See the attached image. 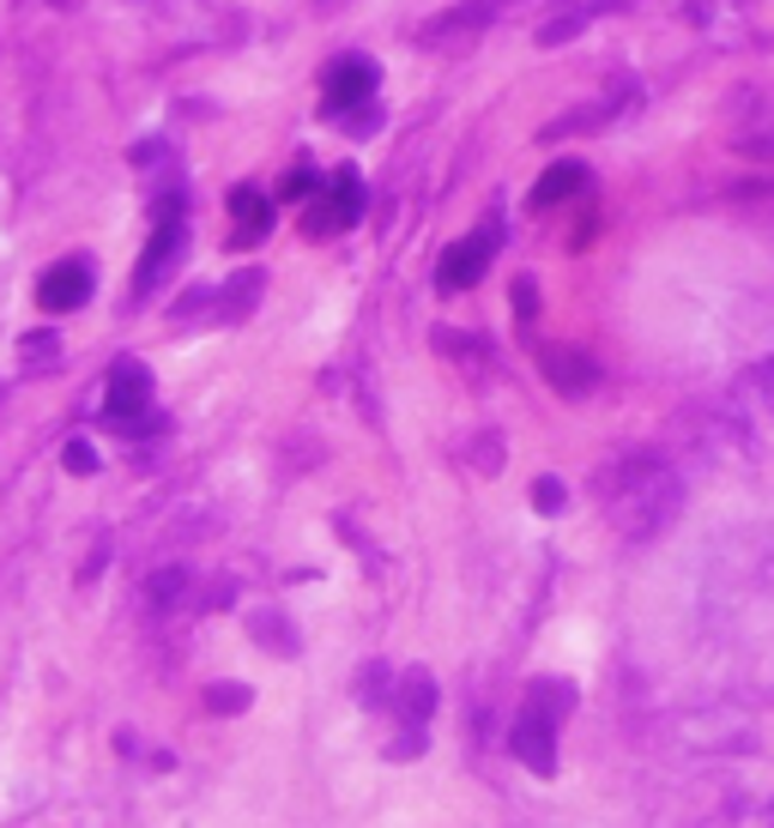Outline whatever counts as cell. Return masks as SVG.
Masks as SVG:
<instances>
[{"label":"cell","instance_id":"cell-12","mask_svg":"<svg viewBox=\"0 0 774 828\" xmlns=\"http://www.w3.org/2000/svg\"><path fill=\"white\" fill-rule=\"evenodd\" d=\"M400 713H406L412 725H424L436 713V677L430 672H406V684H400Z\"/></svg>","mask_w":774,"mask_h":828},{"label":"cell","instance_id":"cell-5","mask_svg":"<svg viewBox=\"0 0 774 828\" xmlns=\"http://www.w3.org/2000/svg\"><path fill=\"white\" fill-rule=\"evenodd\" d=\"M152 405V376H145V363H116V376H109V393H104V412L133 424V417Z\"/></svg>","mask_w":774,"mask_h":828},{"label":"cell","instance_id":"cell-1","mask_svg":"<svg viewBox=\"0 0 774 828\" xmlns=\"http://www.w3.org/2000/svg\"><path fill=\"white\" fill-rule=\"evenodd\" d=\"M599 496L611 502V520L623 539H654L671 514H678L683 490L659 460H630V466H617L611 478H599Z\"/></svg>","mask_w":774,"mask_h":828},{"label":"cell","instance_id":"cell-3","mask_svg":"<svg viewBox=\"0 0 774 828\" xmlns=\"http://www.w3.org/2000/svg\"><path fill=\"white\" fill-rule=\"evenodd\" d=\"M509 744H514V756H521L533 774H557V720H551V713L526 708L521 720H514Z\"/></svg>","mask_w":774,"mask_h":828},{"label":"cell","instance_id":"cell-14","mask_svg":"<svg viewBox=\"0 0 774 828\" xmlns=\"http://www.w3.org/2000/svg\"><path fill=\"white\" fill-rule=\"evenodd\" d=\"M569 701H575V689H569V684H533L526 708H538V713H551V720H563V713H569Z\"/></svg>","mask_w":774,"mask_h":828},{"label":"cell","instance_id":"cell-18","mask_svg":"<svg viewBox=\"0 0 774 828\" xmlns=\"http://www.w3.org/2000/svg\"><path fill=\"white\" fill-rule=\"evenodd\" d=\"M25 357H31V363L55 357V333H31V339H25Z\"/></svg>","mask_w":774,"mask_h":828},{"label":"cell","instance_id":"cell-16","mask_svg":"<svg viewBox=\"0 0 774 828\" xmlns=\"http://www.w3.org/2000/svg\"><path fill=\"white\" fill-rule=\"evenodd\" d=\"M67 472H80V478H85V472H97V448H92V441H67Z\"/></svg>","mask_w":774,"mask_h":828},{"label":"cell","instance_id":"cell-11","mask_svg":"<svg viewBox=\"0 0 774 828\" xmlns=\"http://www.w3.org/2000/svg\"><path fill=\"white\" fill-rule=\"evenodd\" d=\"M230 218H237V248L261 243V236L273 230V206H266V194H254V188H237V194H230Z\"/></svg>","mask_w":774,"mask_h":828},{"label":"cell","instance_id":"cell-8","mask_svg":"<svg viewBox=\"0 0 774 828\" xmlns=\"http://www.w3.org/2000/svg\"><path fill=\"white\" fill-rule=\"evenodd\" d=\"M176 243H182V224H176V206H164V218H158V236H152V248L140 255V272H133V291H152L164 279V267H170V255H176Z\"/></svg>","mask_w":774,"mask_h":828},{"label":"cell","instance_id":"cell-19","mask_svg":"<svg viewBox=\"0 0 774 828\" xmlns=\"http://www.w3.org/2000/svg\"><path fill=\"white\" fill-rule=\"evenodd\" d=\"M309 188H315V176H309V169H290V176H285V194H290V200H302Z\"/></svg>","mask_w":774,"mask_h":828},{"label":"cell","instance_id":"cell-10","mask_svg":"<svg viewBox=\"0 0 774 828\" xmlns=\"http://www.w3.org/2000/svg\"><path fill=\"white\" fill-rule=\"evenodd\" d=\"M581 188H587V164H551L533 188V206L551 212V206H563V200H575Z\"/></svg>","mask_w":774,"mask_h":828},{"label":"cell","instance_id":"cell-7","mask_svg":"<svg viewBox=\"0 0 774 828\" xmlns=\"http://www.w3.org/2000/svg\"><path fill=\"white\" fill-rule=\"evenodd\" d=\"M369 91H376V67H369L364 55H345V61L328 73V109L369 104Z\"/></svg>","mask_w":774,"mask_h":828},{"label":"cell","instance_id":"cell-21","mask_svg":"<svg viewBox=\"0 0 774 828\" xmlns=\"http://www.w3.org/2000/svg\"><path fill=\"white\" fill-rule=\"evenodd\" d=\"M738 145H745V152H757V157H774V140H762V133H745Z\"/></svg>","mask_w":774,"mask_h":828},{"label":"cell","instance_id":"cell-17","mask_svg":"<svg viewBox=\"0 0 774 828\" xmlns=\"http://www.w3.org/2000/svg\"><path fill=\"white\" fill-rule=\"evenodd\" d=\"M533 502H538V514H557V508H563V484H557V478H538V484H533Z\"/></svg>","mask_w":774,"mask_h":828},{"label":"cell","instance_id":"cell-6","mask_svg":"<svg viewBox=\"0 0 774 828\" xmlns=\"http://www.w3.org/2000/svg\"><path fill=\"white\" fill-rule=\"evenodd\" d=\"M357 218H364V181H357V169H340L333 176V200L321 212H309V230L328 236V230H345Z\"/></svg>","mask_w":774,"mask_h":828},{"label":"cell","instance_id":"cell-2","mask_svg":"<svg viewBox=\"0 0 774 828\" xmlns=\"http://www.w3.org/2000/svg\"><path fill=\"white\" fill-rule=\"evenodd\" d=\"M490 255H497V230H473L466 243H454L442 255V267H436V279H442V291H466V285H478L485 279V267H490Z\"/></svg>","mask_w":774,"mask_h":828},{"label":"cell","instance_id":"cell-15","mask_svg":"<svg viewBox=\"0 0 774 828\" xmlns=\"http://www.w3.org/2000/svg\"><path fill=\"white\" fill-rule=\"evenodd\" d=\"M206 701H212V713H242V708H249V689H242V684H212Z\"/></svg>","mask_w":774,"mask_h":828},{"label":"cell","instance_id":"cell-13","mask_svg":"<svg viewBox=\"0 0 774 828\" xmlns=\"http://www.w3.org/2000/svg\"><path fill=\"white\" fill-rule=\"evenodd\" d=\"M490 19V0H473V7H460V13H448V19H430L424 25V43H448L454 31H478Z\"/></svg>","mask_w":774,"mask_h":828},{"label":"cell","instance_id":"cell-9","mask_svg":"<svg viewBox=\"0 0 774 828\" xmlns=\"http://www.w3.org/2000/svg\"><path fill=\"white\" fill-rule=\"evenodd\" d=\"M545 376H551L557 393H569V400H581V393H593V381H599V369H593L581 351H551L545 357Z\"/></svg>","mask_w":774,"mask_h":828},{"label":"cell","instance_id":"cell-4","mask_svg":"<svg viewBox=\"0 0 774 828\" xmlns=\"http://www.w3.org/2000/svg\"><path fill=\"white\" fill-rule=\"evenodd\" d=\"M85 297H92V267H85V260H61V267L43 272V285H37V303H43L49 315L80 309Z\"/></svg>","mask_w":774,"mask_h":828},{"label":"cell","instance_id":"cell-20","mask_svg":"<svg viewBox=\"0 0 774 828\" xmlns=\"http://www.w3.org/2000/svg\"><path fill=\"white\" fill-rule=\"evenodd\" d=\"M599 7H605V0H569V7H563V19H575V25H587V19L599 13Z\"/></svg>","mask_w":774,"mask_h":828}]
</instances>
